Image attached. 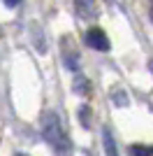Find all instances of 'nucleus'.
<instances>
[{"label": "nucleus", "mask_w": 153, "mask_h": 156, "mask_svg": "<svg viewBox=\"0 0 153 156\" xmlns=\"http://www.w3.org/2000/svg\"><path fill=\"white\" fill-rule=\"evenodd\" d=\"M42 135L58 156H72V142L67 137V133L63 130L60 117L56 112H44L42 114Z\"/></svg>", "instance_id": "f257e3e1"}, {"label": "nucleus", "mask_w": 153, "mask_h": 156, "mask_svg": "<svg viewBox=\"0 0 153 156\" xmlns=\"http://www.w3.org/2000/svg\"><path fill=\"white\" fill-rule=\"evenodd\" d=\"M86 44H88L90 49H97V51H107L109 49V37L104 35L102 28H90V30L86 33Z\"/></svg>", "instance_id": "f03ea898"}, {"label": "nucleus", "mask_w": 153, "mask_h": 156, "mask_svg": "<svg viewBox=\"0 0 153 156\" xmlns=\"http://www.w3.org/2000/svg\"><path fill=\"white\" fill-rule=\"evenodd\" d=\"M74 7H76V12L81 14L83 19H95L97 16V7H95V0H74Z\"/></svg>", "instance_id": "7ed1b4c3"}, {"label": "nucleus", "mask_w": 153, "mask_h": 156, "mask_svg": "<svg viewBox=\"0 0 153 156\" xmlns=\"http://www.w3.org/2000/svg\"><path fill=\"white\" fill-rule=\"evenodd\" d=\"M102 142H104V154H107V156H118L116 140H114V135H111V130H109V128L102 130Z\"/></svg>", "instance_id": "20e7f679"}, {"label": "nucleus", "mask_w": 153, "mask_h": 156, "mask_svg": "<svg viewBox=\"0 0 153 156\" xmlns=\"http://www.w3.org/2000/svg\"><path fill=\"white\" fill-rule=\"evenodd\" d=\"M130 154L132 156H153V147L151 144H132V147H130Z\"/></svg>", "instance_id": "39448f33"}, {"label": "nucleus", "mask_w": 153, "mask_h": 156, "mask_svg": "<svg viewBox=\"0 0 153 156\" xmlns=\"http://www.w3.org/2000/svg\"><path fill=\"white\" fill-rule=\"evenodd\" d=\"M74 91H76V93H81V96H83V93H88V84H86V79H83V77H76V82H74Z\"/></svg>", "instance_id": "423d86ee"}, {"label": "nucleus", "mask_w": 153, "mask_h": 156, "mask_svg": "<svg viewBox=\"0 0 153 156\" xmlns=\"http://www.w3.org/2000/svg\"><path fill=\"white\" fill-rule=\"evenodd\" d=\"M2 2H5L7 7H16V5H19V2H21V0H2Z\"/></svg>", "instance_id": "0eeeda50"}, {"label": "nucleus", "mask_w": 153, "mask_h": 156, "mask_svg": "<svg viewBox=\"0 0 153 156\" xmlns=\"http://www.w3.org/2000/svg\"><path fill=\"white\" fill-rule=\"evenodd\" d=\"M151 72H153V61H151Z\"/></svg>", "instance_id": "6e6552de"}, {"label": "nucleus", "mask_w": 153, "mask_h": 156, "mask_svg": "<svg viewBox=\"0 0 153 156\" xmlns=\"http://www.w3.org/2000/svg\"><path fill=\"white\" fill-rule=\"evenodd\" d=\"M16 156H25V154H16Z\"/></svg>", "instance_id": "1a4fd4ad"}, {"label": "nucleus", "mask_w": 153, "mask_h": 156, "mask_svg": "<svg viewBox=\"0 0 153 156\" xmlns=\"http://www.w3.org/2000/svg\"><path fill=\"white\" fill-rule=\"evenodd\" d=\"M151 2H153V0H151Z\"/></svg>", "instance_id": "9d476101"}]
</instances>
